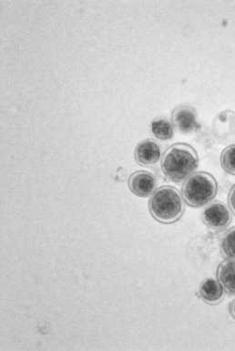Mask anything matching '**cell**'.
I'll list each match as a JSON object with an SVG mask.
<instances>
[{"label": "cell", "mask_w": 235, "mask_h": 351, "mask_svg": "<svg viewBox=\"0 0 235 351\" xmlns=\"http://www.w3.org/2000/svg\"><path fill=\"white\" fill-rule=\"evenodd\" d=\"M230 313L232 315V317H233L234 319H235V300L233 301V302L231 303Z\"/></svg>", "instance_id": "cell-14"}, {"label": "cell", "mask_w": 235, "mask_h": 351, "mask_svg": "<svg viewBox=\"0 0 235 351\" xmlns=\"http://www.w3.org/2000/svg\"><path fill=\"white\" fill-rule=\"evenodd\" d=\"M151 131L153 136L160 141L171 140L174 135L173 124L168 119L159 117L151 123Z\"/></svg>", "instance_id": "cell-10"}, {"label": "cell", "mask_w": 235, "mask_h": 351, "mask_svg": "<svg viewBox=\"0 0 235 351\" xmlns=\"http://www.w3.org/2000/svg\"><path fill=\"white\" fill-rule=\"evenodd\" d=\"M149 210L151 217L158 222L167 225L173 223L184 215V198L176 188L166 185L153 193L149 202Z\"/></svg>", "instance_id": "cell-2"}, {"label": "cell", "mask_w": 235, "mask_h": 351, "mask_svg": "<svg viewBox=\"0 0 235 351\" xmlns=\"http://www.w3.org/2000/svg\"><path fill=\"white\" fill-rule=\"evenodd\" d=\"M228 204L230 209L235 215V185L232 188L228 196Z\"/></svg>", "instance_id": "cell-13"}, {"label": "cell", "mask_w": 235, "mask_h": 351, "mask_svg": "<svg viewBox=\"0 0 235 351\" xmlns=\"http://www.w3.org/2000/svg\"><path fill=\"white\" fill-rule=\"evenodd\" d=\"M204 223L212 230H223L227 228L233 219L230 208L223 202H214L204 209Z\"/></svg>", "instance_id": "cell-4"}, {"label": "cell", "mask_w": 235, "mask_h": 351, "mask_svg": "<svg viewBox=\"0 0 235 351\" xmlns=\"http://www.w3.org/2000/svg\"><path fill=\"white\" fill-rule=\"evenodd\" d=\"M221 165L226 173L235 176V145L223 150L221 156Z\"/></svg>", "instance_id": "cell-12"}, {"label": "cell", "mask_w": 235, "mask_h": 351, "mask_svg": "<svg viewBox=\"0 0 235 351\" xmlns=\"http://www.w3.org/2000/svg\"><path fill=\"white\" fill-rule=\"evenodd\" d=\"M173 126L182 134H190L199 128L197 114L190 106L177 107L171 115Z\"/></svg>", "instance_id": "cell-6"}, {"label": "cell", "mask_w": 235, "mask_h": 351, "mask_svg": "<svg viewBox=\"0 0 235 351\" xmlns=\"http://www.w3.org/2000/svg\"><path fill=\"white\" fill-rule=\"evenodd\" d=\"M200 295L206 303L210 305H217L225 297V289L219 280L214 278H208L201 283L200 287Z\"/></svg>", "instance_id": "cell-8"}, {"label": "cell", "mask_w": 235, "mask_h": 351, "mask_svg": "<svg viewBox=\"0 0 235 351\" xmlns=\"http://www.w3.org/2000/svg\"><path fill=\"white\" fill-rule=\"evenodd\" d=\"M217 278L226 292L235 295V259L227 258L221 263Z\"/></svg>", "instance_id": "cell-9"}, {"label": "cell", "mask_w": 235, "mask_h": 351, "mask_svg": "<svg viewBox=\"0 0 235 351\" xmlns=\"http://www.w3.org/2000/svg\"><path fill=\"white\" fill-rule=\"evenodd\" d=\"M221 250L226 258L235 259V228L230 229L223 236L221 242Z\"/></svg>", "instance_id": "cell-11"}, {"label": "cell", "mask_w": 235, "mask_h": 351, "mask_svg": "<svg viewBox=\"0 0 235 351\" xmlns=\"http://www.w3.org/2000/svg\"><path fill=\"white\" fill-rule=\"evenodd\" d=\"M134 156L138 164L143 167H150L156 165L162 158V149L156 141L146 139L138 143Z\"/></svg>", "instance_id": "cell-7"}, {"label": "cell", "mask_w": 235, "mask_h": 351, "mask_svg": "<svg viewBox=\"0 0 235 351\" xmlns=\"http://www.w3.org/2000/svg\"><path fill=\"white\" fill-rule=\"evenodd\" d=\"M217 192V180L206 172L193 173L184 182L182 189L185 203L192 207H201L211 203Z\"/></svg>", "instance_id": "cell-3"}, {"label": "cell", "mask_w": 235, "mask_h": 351, "mask_svg": "<svg viewBox=\"0 0 235 351\" xmlns=\"http://www.w3.org/2000/svg\"><path fill=\"white\" fill-rule=\"evenodd\" d=\"M129 188L139 197H148L156 192L157 181L153 173L147 171H137L129 178Z\"/></svg>", "instance_id": "cell-5"}, {"label": "cell", "mask_w": 235, "mask_h": 351, "mask_svg": "<svg viewBox=\"0 0 235 351\" xmlns=\"http://www.w3.org/2000/svg\"><path fill=\"white\" fill-rule=\"evenodd\" d=\"M199 157L197 152L186 143H175L163 154L162 170L171 181H184L197 169Z\"/></svg>", "instance_id": "cell-1"}]
</instances>
